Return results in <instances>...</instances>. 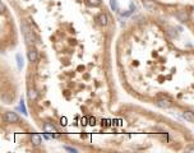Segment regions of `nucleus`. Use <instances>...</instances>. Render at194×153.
<instances>
[{"label":"nucleus","instance_id":"6","mask_svg":"<svg viewBox=\"0 0 194 153\" xmlns=\"http://www.w3.org/2000/svg\"><path fill=\"white\" fill-rule=\"evenodd\" d=\"M37 57H38L37 56V52L34 51V50H29V51H28V60L33 63V61L37 60Z\"/></svg>","mask_w":194,"mask_h":153},{"label":"nucleus","instance_id":"11","mask_svg":"<svg viewBox=\"0 0 194 153\" xmlns=\"http://www.w3.org/2000/svg\"><path fill=\"white\" fill-rule=\"evenodd\" d=\"M17 60H18V68H22L23 66V59H21V55H17Z\"/></svg>","mask_w":194,"mask_h":153},{"label":"nucleus","instance_id":"3","mask_svg":"<svg viewBox=\"0 0 194 153\" xmlns=\"http://www.w3.org/2000/svg\"><path fill=\"white\" fill-rule=\"evenodd\" d=\"M156 105L158 107H162V109H169V107H171V102H170L169 99H158L156 102Z\"/></svg>","mask_w":194,"mask_h":153},{"label":"nucleus","instance_id":"7","mask_svg":"<svg viewBox=\"0 0 194 153\" xmlns=\"http://www.w3.org/2000/svg\"><path fill=\"white\" fill-rule=\"evenodd\" d=\"M98 22H100V24H102V26H106L107 23H108V21H107V15L106 14H100L98 15Z\"/></svg>","mask_w":194,"mask_h":153},{"label":"nucleus","instance_id":"13","mask_svg":"<svg viewBox=\"0 0 194 153\" xmlns=\"http://www.w3.org/2000/svg\"><path fill=\"white\" fill-rule=\"evenodd\" d=\"M188 151H189V152H194V147H192V148H188Z\"/></svg>","mask_w":194,"mask_h":153},{"label":"nucleus","instance_id":"5","mask_svg":"<svg viewBox=\"0 0 194 153\" xmlns=\"http://www.w3.org/2000/svg\"><path fill=\"white\" fill-rule=\"evenodd\" d=\"M31 140H32V143L34 144V145H38L41 143V137L38 135V134H32V135H31Z\"/></svg>","mask_w":194,"mask_h":153},{"label":"nucleus","instance_id":"8","mask_svg":"<svg viewBox=\"0 0 194 153\" xmlns=\"http://www.w3.org/2000/svg\"><path fill=\"white\" fill-rule=\"evenodd\" d=\"M183 117L188 121H194V114L193 112H183Z\"/></svg>","mask_w":194,"mask_h":153},{"label":"nucleus","instance_id":"12","mask_svg":"<svg viewBox=\"0 0 194 153\" xmlns=\"http://www.w3.org/2000/svg\"><path fill=\"white\" fill-rule=\"evenodd\" d=\"M65 149H67V151H70V152H77L75 148H70V147H65Z\"/></svg>","mask_w":194,"mask_h":153},{"label":"nucleus","instance_id":"4","mask_svg":"<svg viewBox=\"0 0 194 153\" xmlns=\"http://www.w3.org/2000/svg\"><path fill=\"white\" fill-rule=\"evenodd\" d=\"M44 130H45V133H50V134H55L56 133L55 126L51 125L50 122H45V124H44Z\"/></svg>","mask_w":194,"mask_h":153},{"label":"nucleus","instance_id":"1","mask_svg":"<svg viewBox=\"0 0 194 153\" xmlns=\"http://www.w3.org/2000/svg\"><path fill=\"white\" fill-rule=\"evenodd\" d=\"M22 32H23V34H24L27 45H32L33 44V34H32V31H31V28L28 27V24H27L26 22L22 23Z\"/></svg>","mask_w":194,"mask_h":153},{"label":"nucleus","instance_id":"10","mask_svg":"<svg viewBox=\"0 0 194 153\" xmlns=\"http://www.w3.org/2000/svg\"><path fill=\"white\" fill-rule=\"evenodd\" d=\"M28 97L31 98V99H34L37 97V93H36V91H33V89H29V92H28Z\"/></svg>","mask_w":194,"mask_h":153},{"label":"nucleus","instance_id":"2","mask_svg":"<svg viewBox=\"0 0 194 153\" xmlns=\"http://www.w3.org/2000/svg\"><path fill=\"white\" fill-rule=\"evenodd\" d=\"M4 120H5L6 122H18L19 121V116L15 112L9 111V112L4 114Z\"/></svg>","mask_w":194,"mask_h":153},{"label":"nucleus","instance_id":"9","mask_svg":"<svg viewBox=\"0 0 194 153\" xmlns=\"http://www.w3.org/2000/svg\"><path fill=\"white\" fill-rule=\"evenodd\" d=\"M87 3L90 5H93V6H98L101 4V0H87Z\"/></svg>","mask_w":194,"mask_h":153}]
</instances>
